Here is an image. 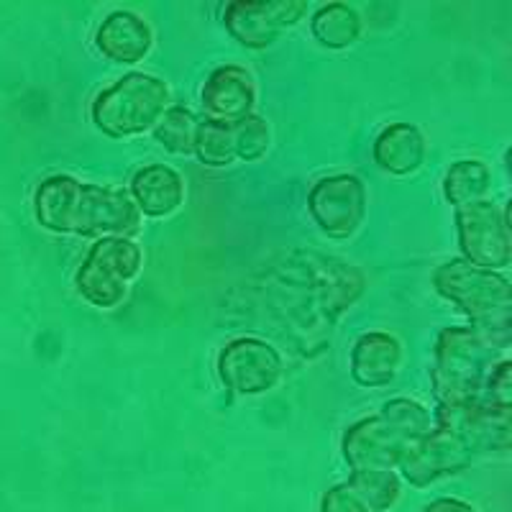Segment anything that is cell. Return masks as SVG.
I'll return each mask as SVG.
<instances>
[{
	"label": "cell",
	"instance_id": "6da1fadb",
	"mask_svg": "<svg viewBox=\"0 0 512 512\" xmlns=\"http://www.w3.org/2000/svg\"><path fill=\"white\" fill-rule=\"evenodd\" d=\"M34 210L36 221L54 233L131 239L141 228V213L128 192L85 185L70 175H52L41 182Z\"/></svg>",
	"mask_w": 512,
	"mask_h": 512
},
{
	"label": "cell",
	"instance_id": "7a4b0ae2",
	"mask_svg": "<svg viewBox=\"0 0 512 512\" xmlns=\"http://www.w3.org/2000/svg\"><path fill=\"white\" fill-rule=\"evenodd\" d=\"M433 431V415L408 397H395L344 433V459L351 472H395L405 448Z\"/></svg>",
	"mask_w": 512,
	"mask_h": 512
},
{
	"label": "cell",
	"instance_id": "3957f363",
	"mask_svg": "<svg viewBox=\"0 0 512 512\" xmlns=\"http://www.w3.org/2000/svg\"><path fill=\"white\" fill-rule=\"evenodd\" d=\"M433 285L446 300L469 315L474 331L487 338L489 344L497 349L510 344L512 287L507 277L464 259H454L436 269Z\"/></svg>",
	"mask_w": 512,
	"mask_h": 512
},
{
	"label": "cell",
	"instance_id": "277c9868",
	"mask_svg": "<svg viewBox=\"0 0 512 512\" xmlns=\"http://www.w3.org/2000/svg\"><path fill=\"white\" fill-rule=\"evenodd\" d=\"M497 346L474 328H443L433 361V395L438 408H469L482 400L489 369L495 367Z\"/></svg>",
	"mask_w": 512,
	"mask_h": 512
},
{
	"label": "cell",
	"instance_id": "5b68a950",
	"mask_svg": "<svg viewBox=\"0 0 512 512\" xmlns=\"http://www.w3.org/2000/svg\"><path fill=\"white\" fill-rule=\"evenodd\" d=\"M167 105L169 88L162 80L128 72L93 100V123L111 139H128L154 128Z\"/></svg>",
	"mask_w": 512,
	"mask_h": 512
},
{
	"label": "cell",
	"instance_id": "8992f818",
	"mask_svg": "<svg viewBox=\"0 0 512 512\" xmlns=\"http://www.w3.org/2000/svg\"><path fill=\"white\" fill-rule=\"evenodd\" d=\"M141 262V249L131 239L108 236L95 241L88 259L77 269V292L95 308H116L126 297L128 282L139 274Z\"/></svg>",
	"mask_w": 512,
	"mask_h": 512
},
{
	"label": "cell",
	"instance_id": "52a82bcc",
	"mask_svg": "<svg viewBox=\"0 0 512 512\" xmlns=\"http://www.w3.org/2000/svg\"><path fill=\"white\" fill-rule=\"evenodd\" d=\"M456 228L464 262L492 272L510 264L512 241L507 210H500L487 200L461 205L456 208Z\"/></svg>",
	"mask_w": 512,
	"mask_h": 512
},
{
	"label": "cell",
	"instance_id": "ba28073f",
	"mask_svg": "<svg viewBox=\"0 0 512 512\" xmlns=\"http://www.w3.org/2000/svg\"><path fill=\"white\" fill-rule=\"evenodd\" d=\"M310 213L331 239H349L367 216V190L354 175H333L310 190Z\"/></svg>",
	"mask_w": 512,
	"mask_h": 512
},
{
	"label": "cell",
	"instance_id": "9c48e42d",
	"mask_svg": "<svg viewBox=\"0 0 512 512\" xmlns=\"http://www.w3.org/2000/svg\"><path fill=\"white\" fill-rule=\"evenodd\" d=\"M218 374L239 395H262L280 379L282 359L262 338H233L218 356Z\"/></svg>",
	"mask_w": 512,
	"mask_h": 512
},
{
	"label": "cell",
	"instance_id": "30bf717a",
	"mask_svg": "<svg viewBox=\"0 0 512 512\" xmlns=\"http://www.w3.org/2000/svg\"><path fill=\"white\" fill-rule=\"evenodd\" d=\"M472 456L474 454L469 451V446L456 433L433 425V431L428 436L418 438V441L405 448L397 469H400L405 482L423 489L428 484L438 482L441 477L466 469L472 464Z\"/></svg>",
	"mask_w": 512,
	"mask_h": 512
},
{
	"label": "cell",
	"instance_id": "8fae6325",
	"mask_svg": "<svg viewBox=\"0 0 512 512\" xmlns=\"http://www.w3.org/2000/svg\"><path fill=\"white\" fill-rule=\"evenodd\" d=\"M308 3H290V0H254V3H228L223 11V24L236 41L246 49H267L282 29L297 24L303 18Z\"/></svg>",
	"mask_w": 512,
	"mask_h": 512
},
{
	"label": "cell",
	"instance_id": "7c38bea8",
	"mask_svg": "<svg viewBox=\"0 0 512 512\" xmlns=\"http://www.w3.org/2000/svg\"><path fill=\"white\" fill-rule=\"evenodd\" d=\"M510 418L512 410L489 408L484 402H477L469 408H438L433 425L456 433L472 454H482L510 448Z\"/></svg>",
	"mask_w": 512,
	"mask_h": 512
},
{
	"label": "cell",
	"instance_id": "4fadbf2b",
	"mask_svg": "<svg viewBox=\"0 0 512 512\" xmlns=\"http://www.w3.org/2000/svg\"><path fill=\"white\" fill-rule=\"evenodd\" d=\"M200 100H203V108L208 111L210 121L231 123L233 126L254 111V77L239 64H223L208 75Z\"/></svg>",
	"mask_w": 512,
	"mask_h": 512
},
{
	"label": "cell",
	"instance_id": "5bb4252c",
	"mask_svg": "<svg viewBox=\"0 0 512 512\" xmlns=\"http://www.w3.org/2000/svg\"><path fill=\"white\" fill-rule=\"evenodd\" d=\"M95 47L118 64H136L152 49V29L134 11H113L95 34Z\"/></svg>",
	"mask_w": 512,
	"mask_h": 512
},
{
	"label": "cell",
	"instance_id": "9a60e30c",
	"mask_svg": "<svg viewBox=\"0 0 512 512\" xmlns=\"http://www.w3.org/2000/svg\"><path fill=\"white\" fill-rule=\"evenodd\" d=\"M131 200L144 216L162 218L175 213L185 200V185H182L180 172L167 164L141 167L131 180Z\"/></svg>",
	"mask_w": 512,
	"mask_h": 512
},
{
	"label": "cell",
	"instance_id": "2e32d148",
	"mask_svg": "<svg viewBox=\"0 0 512 512\" xmlns=\"http://www.w3.org/2000/svg\"><path fill=\"white\" fill-rule=\"evenodd\" d=\"M402 351L390 333H364L351 349V377L361 387H384L395 379Z\"/></svg>",
	"mask_w": 512,
	"mask_h": 512
},
{
	"label": "cell",
	"instance_id": "e0dca14e",
	"mask_svg": "<svg viewBox=\"0 0 512 512\" xmlns=\"http://www.w3.org/2000/svg\"><path fill=\"white\" fill-rule=\"evenodd\" d=\"M374 159L390 175H413L425 159V139L413 123H392L374 141Z\"/></svg>",
	"mask_w": 512,
	"mask_h": 512
},
{
	"label": "cell",
	"instance_id": "ac0fdd59",
	"mask_svg": "<svg viewBox=\"0 0 512 512\" xmlns=\"http://www.w3.org/2000/svg\"><path fill=\"white\" fill-rule=\"evenodd\" d=\"M361 34V18L346 3H328L313 16V36L326 49L351 47Z\"/></svg>",
	"mask_w": 512,
	"mask_h": 512
},
{
	"label": "cell",
	"instance_id": "d6986e66",
	"mask_svg": "<svg viewBox=\"0 0 512 512\" xmlns=\"http://www.w3.org/2000/svg\"><path fill=\"white\" fill-rule=\"evenodd\" d=\"M489 190V169L482 162L474 159H464V162L451 164L443 180V195L451 205L461 208V205L477 203L484 200Z\"/></svg>",
	"mask_w": 512,
	"mask_h": 512
},
{
	"label": "cell",
	"instance_id": "ffe728a7",
	"mask_svg": "<svg viewBox=\"0 0 512 512\" xmlns=\"http://www.w3.org/2000/svg\"><path fill=\"white\" fill-rule=\"evenodd\" d=\"M351 489L369 507V512H390L402 497V479L395 472L372 469V472H351Z\"/></svg>",
	"mask_w": 512,
	"mask_h": 512
},
{
	"label": "cell",
	"instance_id": "44dd1931",
	"mask_svg": "<svg viewBox=\"0 0 512 512\" xmlns=\"http://www.w3.org/2000/svg\"><path fill=\"white\" fill-rule=\"evenodd\" d=\"M198 118L182 105H172L154 123V139L172 154L195 152V136H198Z\"/></svg>",
	"mask_w": 512,
	"mask_h": 512
},
{
	"label": "cell",
	"instance_id": "7402d4cb",
	"mask_svg": "<svg viewBox=\"0 0 512 512\" xmlns=\"http://www.w3.org/2000/svg\"><path fill=\"white\" fill-rule=\"evenodd\" d=\"M198 159L208 167H226L236 159V146H233V126L221 121L198 123V136H195V152Z\"/></svg>",
	"mask_w": 512,
	"mask_h": 512
},
{
	"label": "cell",
	"instance_id": "603a6c76",
	"mask_svg": "<svg viewBox=\"0 0 512 512\" xmlns=\"http://www.w3.org/2000/svg\"><path fill=\"white\" fill-rule=\"evenodd\" d=\"M233 146L236 157L244 162H254L262 157L269 146V126L262 116H246L244 121L233 123Z\"/></svg>",
	"mask_w": 512,
	"mask_h": 512
},
{
	"label": "cell",
	"instance_id": "cb8c5ba5",
	"mask_svg": "<svg viewBox=\"0 0 512 512\" xmlns=\"http://www.w3.org/2000/svg\"><path fill=\"white\" fill-rule=\"evenodd\" d=\"M320 512H369V507L361 502L349 484H336L320 500Z\"/></svg>",
	"mask_w": 512,
	"mask_h": 512
},
{
	"label": "cell",
	"instance_id": "d4e9b609",
	"mask_svg": "<svg viewBox=\"0 0 512 512\" xmlns=\"http://www.w3.org/2000/svg\"><path fill=\"white\" fill-rule=\"evenodd\" d=\"M423 512H477L469 502L456 500V497H438Z\"/></svg>",
	"mask_w": 512,
	"mask_h": 512
}]
</instances>
